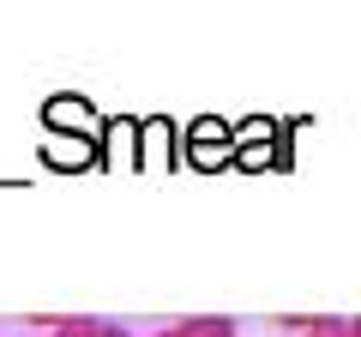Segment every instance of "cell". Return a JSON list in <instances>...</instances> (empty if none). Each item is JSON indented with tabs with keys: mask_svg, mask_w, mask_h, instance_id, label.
<instances>
[{
	"mask_svg": "<svg viewBox=\"0 0 361 337\" xmlns=\"http://www.w3.org/2000/svg\"><path fill=\"white\" fill-rule=\"evenodd\" d=\"M301 337H349V319H343V313H307Z\"/></svg>",
	"mask_w": 361,
	"mask_h": 337,
	"instance_id": "4",
	"label": "cell"
},
{
	"mask_svg": "<svg viewBox=\"0 0 361 337\" xmlns=\"http://www.w3.org/2000/svg\"><path fill=\"white\" fill-rule=\"evenodd\" d=\"M42 337H61V331H42Z\"/></svg>",
	"mask_w": 361,
	"mask_h": 337,
	"instance_id": "10",
	"label": "cell"
},
{
	"mask_svg": "<svg viewBox=\"0 0 361 337\" xmlns=\"http://www.w3.org/2000/svg\"><path fill=\"white\" fill-rule=\"evenodd\" d=\"M349 337H361V313H355V319H349Z\"/></svg>",
	"mask_w": 361,
	"mask_h": 337,
	"instance_id": "8",
	"label": "cell"
},
{
	"mask_svg": "<svg viewBox=\"0 0 361 337\" xmlns=\"http://www.w3.org/2000/svg\"><path fill=\"white\" fill-rule=\"evenodd\" d=\"M109 133H115L121 157H133V151H139V121H127V115H121V121H109Z\"/></svg>",
	"mask_w": 361,
	"mask_h": 337,
	"instance_id": "6",
	"label": "cell"
},
{
	"mask_svg": "<svg viewBox=\"0 0 361 337\" xmlns=\"http://www.w3.org/2000/svg\"><path fill=\"white\" fill-rule=\"evenodd\" d=\"M97 337H133V331H127L121 319H109V325H97Z\"/></svg>",
	"mask_w": 361,
	"mask_h": 337,
	"instance_id": "7",
	"label": "cell"
},
{
	"mask_svg": "<svg viewBox=\"0 0 361 337\" xmlns=\"http://www.w3.org/2000/svg\"><path fill=\"white\" fill-rule=\"evenodd\" d=\"M187 163H193V168H223V163H235V139H229V127H223L217 115L187 121Z\"/></svg>",
	"mask_w": 361,
	"mask_h": 337,
	"instance_id": "1",
	"label": "cell"
},
{
	"mask_svg": "<svg viewBox=\"0 0 361 337\" xmlns=\"http://www.w3.org/2000/svg\"><path fill=\"white\" fill-rule=\"evenodd\" d=\"M151 337H175V331H169V325H163V331H151Z\"/></svg>",
	"mask_w": 361,
	"mask_h": 337,
	"instance_id": "9",
	"label": "cell"
},
{
	"mask_svg": "<svg viewBox=\"0 0 361 337\" xmlns=\"http://www.w3.org/2000/svg\"><path fill=\"white\" fill-rule=\"evenodd\" d=\"M139 163H151V168H169L175 163V121H139Z\"/></svg>",
	"mask_w": 361,
	"mask_h": 337,
	"instance_id": "2",
	"label": "cell"
},
{
	"mask_svg": "<svg viewBox=\"0 0 361 337\" xmlns=\"http://www.w3.org/2000/svg\"><path fill=\"white\" fill-rule=\"evenodd\" d=\"M49 157H54V163H66V168H78V163H90V145L85 139H61Z\"/></svg>",
	"mask_w": 361,
	"mask_h": 337,
	"instance_id": "5",
	"label": "cell"
},
{
	"mask_svg": "<svg viewBox=\"0 0 361 337\" xmlns=\"http://www.w3.org/2000/svg\"><path fill=\"white\" fill-rule=\"evenodd\" d=\"M169 331L175 337H241V319H229V313H199V319H175Z\"/></svg>",
	"mask_w": 361,
	"mask_h": 337,
	"instance_id": "3",
	"label": "cell"
}]
</instances>
